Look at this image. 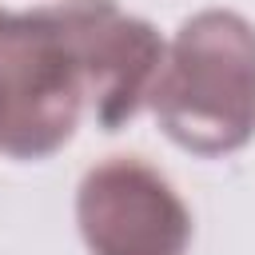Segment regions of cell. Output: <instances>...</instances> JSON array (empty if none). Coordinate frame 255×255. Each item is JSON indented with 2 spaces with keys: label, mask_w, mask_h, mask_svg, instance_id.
<instances>
[{
  "label": "cell",
  "mask_w": 255,
  "mask_h": 255,
  "mask_svg": "<svg viewBox=\"0 0 255 255\" xmlns=\"http://www.w3.org/2000/svg\"><path fill=\"white\" fill-rule=\"evenodd\" d=\"M80 231L92 255H183L191 219L163 175L116 155L80 187Z\"/></svg>",
  "instance_id": "obj_3"
},
{
  "label": "cell",
  "mask_w": 255,
  "mask_h": 255,
  "mask_svg": "<svg viewBox=\"0 0 255 255\" xmlns=\"http://www.w3.org/2000/svg\"><path fill=\"white\" fill-rule=\"evenodd\" d=\"M84 92L80 60L52 12L0 20V151H56L80 120Z\"/></svg>",
  "instance_id": "obj_2"
},
{
  "label": "cell",
  "mask_w": 255,
  "mask_h": 255,
  "mask_svg": "<svg viewBox=\"0 0 255 255\" xmlns=\"http://www.w3.org/2000/svg\"><path fill=\"white\" fill-rule=\"evenodd\" d=\"M60 32L68 36L88 96L104 128H120L135 116L143 96H151L163 68V48L143 20L124 16L112 0H72L52 8Z\"/></svg>",
  "instance_id": "obj_4"
},
{
  "label": "cell",
  "mask_w": 255,
  "mask_h": 255,
  "mask_svg": "<svg viewBox=\"0 0 255 255\" xmlns=\"http://www.w3.org/2000/svg\"><path fill=\"white\" fill-rule=\"evenodd\" d=\"M0 20H4V16H0Z\"/></svg>",
  "instance_id": "obj_5"
},
{
  "label": "cell",
  "mask_w": 255,
  "mask_h": 255,
  "mask_svg": "<svg viewBox=\"0 0 255 255\" xmlns=\"http://www.w3.org/2000/svg\"><path fill=\"white\" fill-rule=\"evenodd\" d=\"M151 108L163 131L199 155H219L255 131V32L235 12L187 20L155 76Z\"/></svg>",
  "instance_id": "obj_1"
}]
</instances>
